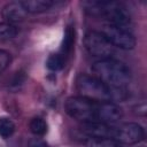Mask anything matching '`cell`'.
Listing matches in <instances>:
<instances>
[{
    "mask_svg": "<svg viewBox=\"0 0 147 147\" xmlns=\"http://www.w3.org/2000/svg\"><path fill=\"white\" fill-rule=\"evenodd\" d=\"M76 90L80 96L93 101H123L127 98L126 90L110 87L94 76L80 74L76 78Z\"/></svg>",
    "mask_w": 147,
    "mask_h": 147,
    "instance_id": "6da1fadb",
    "label": "cell"
},
{
    "mask_svg": "<svg viewBox=\"0 0 147 147\" xmlns=\"http://www.w3.org/2000/svg\"><path fill=\"white\" fill-rule=\"evenodd\" d=\"M92 70L94 77L110 87L125 88L131 80V71L129 67L114 57L98 60L92 65Z\"/></svg>",
    "mask_w": 147,
    "mask_h": 147,
    "instance_id": "7a4b0ae2",
    "label": "cell"
},
{
    "mask_svg": "<svg viewBox=\"0 0 147 147\" xmlns=\"http://www.w3.org/2000/svg\"><path fill=\"white\" fill-rule=\"evenodd\" d=\"M101 102L102 101H93L80 95L70 96L64 103V109L71 118L79 122H100Z\"/></svg>",
    "mask_w": 147,
    "mask_h": 147,
    "instance_id": "3957f363",
    "label": "cell"
},
{
    "mask_svg": "<svg viewBox=\"0 0 147 147\" xmlns=\"http://www.w3.org/2000/svg\"><path fill=\"white\" fill-rule=\"evenodd\" d=\"M96 15L103 16L108 24L127 29L131 24V15L127 8L116 1H96Z\"/></svg>",
    "mask_w": 147,
    "mask_h": 147,
    "instance_id": "277c9868",
    "label": "cell"
},
{
    "mask_svg": "<svg viewBox=\"0 0 147 147\" xmlns=\"http://www.w3.org/2000/svg\"><path fill=\"white\" fill-rule=\"evenodd\" d=\"M84 46L90 55L99 60L113 57L114 46L106 39V37L98 31H88L84 37Z\"/></svg>",
    "mask_w": 147,
    "mask_h": 147,
    "instance_id": "5b68a950",
    "label": "cell"
},
{
    "mask_svg": "<svg viewBox=\"0 0 147 147\" xmlns=\"http://www.w3.org/2000/svg\"><path fill=\"white\" fill-rule=\"evenodd\" d=\"M101 33L106 37V39L114 46L121 49H132L136 46V38L129 29L115 26L111 24H105Z\"/></svg>",
    "mask_w": 147,
    "mask_h": 147,
    "instance_id": "8992f818",
    "label": "cell"
},
{
    "mask_svg": "<svg viewBox=\"0 0 147 147\" xmlns=\"http://www.w3.org/2000/svg\"><path fill=\"white\" fill-rule=\"evenodd\" d=\"M145 137L142 126L138 123L129 122L119 126H115L114 140L121 145H134L140 142Z\"/></svg>",
    "mask_w": 147,
    "mask_h": 147,
    "instance_id": "52a82bcc",
    "label": "cell"
},
{
    "mask_svg": "<svg viewBox=\"0 0 147 147\" xmlns=\"http://www.w3.org/2000/svg\"><path fill=\"white\" fill-rule=\"evenodd\" d=\"M82 131L90 138L114 139L115 126H113L111 124H106L100 122H88V123H83Z\"/></svg>",
    "mask_w": 147,
    "mask_h": 147,
    "instance_id": "ba28073f",
    "label": "cell"
},
{
    "mask_svg": "<svg viewBox=\"0 0 147 147\" xmlns=\"http://www.w3.org/2000/svg\"><path fill=\"white\" fill-rule=\"evenodd\" d=\"M26 15L28 13L21 1H10L2 8V17L5 18V22L10 24L24 21Z\"/></svg>",
    "mask_w": 147,
    "mask_h": 147,
    "instance_id": "9c48e42d",
    "label": "cell"
},
{
    "mask_svg": "<svg viewBox=\"0 0 147 147\" xmlns=\"http://www.w3.org/2000/svg\"><path fill=\"white\" fill-rule=\"evenodd\" d=\"M75 40H76V31L75 28L72 25H68L65 28L64 34H63V39H62V44H61V48H60V54L64 57V60L70 56V54L72 53L74 46H75Z\"/></svg>",
    "mask_w": 147,
    "mask_h": 147,
    "instance_id": "30bf717a",
    "label": "cell"
},
{
    "mask_svg": "<svg viewBox=\"0 0 147 147\" xmlns=\"http://www.w3.org/2000/svg\"><path fill=\"white\" fill-rule=\"evenodd\" d=\"M21 2L24 9L26 10V13H31V14H39L47 11L55 5V2L52 0H24Z\"/></svg>",
    "mask_w": 147,
    "mask_h": 147,
    "instance_id": "8fae6325",
    "label": "cell"
},
{
    "mask_svg": "<svg viewBox=\"0 0 147 147\" xmlns=\"http://www.w3.org/2000/svg\"><path fill=\"white\" fill-rule=\"evenodd\" d=\"M85 147H122L116 140L110 138H87L85 140Z\"/></svg>",
    "mask_w": 147,
    "mask_h": 147,
    "instance_id": "7c38bea8",
    "label": "cell"
},
{
    "mask_svg": "<svg viewBox=\"0 0 147 147\" xmlns=\"http://www.w3.org/2000/svg\"><path fill=\"white\" fill-rule=\"evenodd\" d=\"M18 33V28L15 24H10L7 22L0 23V42L8 41L14 39Z\"/></svg>",
    "mask_w": 147,
    "mask_h": 147,
    "instance_id": "4fadbf2b",
    "label": "cell"
},
{
    "mask_svg": "<svg viewBox=\"0 0 147 147\" xmlns=\"http://www.w3.org/2000/svg\"><path fill=\"white\" fill-rule=\"evenodd\" d=\"M29 126H30V131L34 136H39V137L45 136L47 133V130H48L47 123L41 117H34V118H32Z\"/></svg>",
    "mask_w": 147,
    "mask_h": 147,
    "instance_id": "5bb4252c",
    "label": "cell"
},
{
    "mask_svg": "<svg viewBox=\"0 0 147 147\" xmlns=\"http://www.w3.org/2000/svg\"><path fill=\"white\" fill-rule=\"evenodd\" d=\"M15 132V124L9 117H0V137L7 139Z\"/></svg>",
    "mask_w": 147,
    "mask_h": 147,
    "instance_id": "9a60e30c",
    "label": "cell"
},
{
    "mask_svg": "<svg viewBox=\"0 0 147 147\" xmlns=\"http://www.w3.org/2000/svg\"><path fill=\"white\" fill-rule=\"evenodd\" d=\"M64 63H65V60L61 54H52L47 59L46 65L52 71H59L64 67Z\"/></svg>",
    "mask_w": 147,
    "mask_h": 147,
    "instance_id": "2e32d148",
    "label": "cell"
},
{
    "mask_svg": "<svg viewBox=\"0 0 147 147\" xmlns=\"http://www.w3.org/2000/svg\"><path fill=\"white\" fill-rule=\"evenodd\" d=\"M25 79H26V76H25V74H24L23 71H17V72H15V75H14V77H13L10 84H9V88L13 90V91L20 90V88L22 87V85L24 84Z\"/></svg>",
    "mask_w": 147,
    "mask_h": 147,
    "instance_id": "e0dca14e",
    "label": "cell"
},
{
    "mask_svg": "<svg viewBox=\"0 0 147 147\" xmlns=\"http://www.w3.org/2000/svg\"><path fill=\"white\" fill-rule=\"evenodd\" d=\"M10 62H11L10 54L5 49H0V74L3 72L9 67Z\"/></svg>",
    "mask_w": 147,
    "mask_h": 147,
    "instance_id": "ac0fdd59",
    "label": "cell"
},
{
    "mask_svg": "<svg viewBox=\"0 0 147 147\" xmlns=\"http://www.w3.org/2000/svg\"><path fill=\"white\" fill-rule=\"evenodd\" d=\"M29 147H48V145L41 139H34L30 142Z\"/></svg>",
    "mask_w": 147,
    "mask_h": 147,
    "instance_id": "d6986e66",
    "label": "cell"
}]
</instances>
